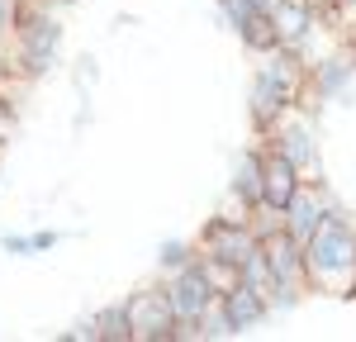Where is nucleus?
Masks as SVG:
<instances>
[{
	"instance_id": "nucleus-8",
	"label": "nucleus",
	"mask_w": 356,
	"mask_h": 342,
	"mask_svg": "<svg viewBox=\"0 0 356 342\" xmlns=\"http://www.w3.org/2000/svg\"><path fill=\"white\" fill-rule=\"evenodd\" d=\"M162 290H166V300H171V309H176L181 323H195L204 309H214V304H219V290H214V281L204 276L200 256H195L191 266L171 271V276L162 281Z\"/></svg>"
},
{
	"instance_id": "nucleus-5",
	"label": "nucleus",
	"mask_w": 356,
	"mask_h": 342,
	"mask_svg": "<svg viewBox=\"0 0 356 342\" xmlns=\"http://www.w3.org/2000/svg\"><path fill=\"white\" fill-rule=\"evenodd\" d=\"M266 142H271L280 157H290V162L300 167L304 181H318V138H314V124L304 119L300 105L285 110L271 129H266Z\"/></svg>"
},
{
	"instance_id": "nucleus-7",
	"label": "nucleus",
	"mask_w": 356,
	"mask_h": 342,
	"mask_svg": "<svg viewBox=\"0 0 356 342\" xmlns=\"http://www.w3.org/2000/svg\"><path fill=\"white\" fill-rule=\"evenodd\" d=\"M124 309H129V333H134V342H171L176 328H181V318H176L162 285L157 290H134L124 300Z\"/></svg>"
},
{
	"instance_id": "nucleus-18",
	"label": "nucleus",
	"mask_w": 356,
	"mask_h": 342,
	"mask_svg": "<svg viewBox=\"0 0 356 342\" xmlns=\"http://www.w3.org/2000/svg\"><path fill=\"white\" fill-rule=\"evenodd\" d=\"M200 266H204V276H209V281H214V290H228V285H238V271H233V266H223V261H214V256H200Z\"/></svg>"
},
{
	"instance_id": "nucleus-12",
	"label": "nucleus",
	"mask_w": 356,
	"mask_h": 342,
	"mask_svg": "<svg viewBox=\"0 0 356 342\" xmlns=\"http://www.w3.org/2000/svg\"><path fill=\"white\" fill-rule=\"evenodd\" d=\"M219 309L228 314V328H233V338H238V333L257 328V323L271 314V300H266L261 290H252V285L238 281V285H228V290L219 295Z\"/></svg>"
},
{
	"instance_id": "nucleus-1",
	"label": "nucleus",
	"mask_w": 356,
	"mask_h": 342,
	"mask_svg": "<svg viewBox=\"0 0 356 342\" xmlns=\"http://www.w3.org/2000/svg\"><path fill=\"white\" fill-rule=\"evenodd\" d=\"M304 281L318 295H342V300L356 295V219L342 214L337 204L304 243Z\"/></svg>"
},
{
	"instance_id": "nucleus-13",
	"label": "nucleus",
	"mask_w": 356,
	"mask_h": 342,
	"mask_svg": "<svg viewBox=\"0 0 356 342\" xmlns=\"http://www.w3.org/2000/svg\"><path fill=\"white\" fill-rule=\"evenodd\" d=\"M352 72H356L352 53H328V57H318V62H309V95H332V90H342V86L352 81Z\"/></svg>"
},
{
	"instance_id": "nucleus-21",
	"label": "nucleus",
	"mask_w": 356,
	"mask_h": 342,
	"mask_svg": "<svg viewBox=\"0 0 356 342\" xmlns=\"http://www.w3.org/2000/svg\"><path fill=\"white\" fill-rule=\"evenodd\" d=\"M328 10H337V15H342V19H347V24L356 28V0H332Z\"/></svg>"
},
{
	"instance_id": "nucleus-14",
	"label": "nucleus",
	"mask_w": 356,
	"mask_h": 342,
	"mask_svg": "<svg viewBox=\"0 0 356 342\" xmlns=\"http://www.w3.org/2000/svg\"><path fill=\"white\" fill-rule=\"evenodd\" d=\"M233 200H238L243 214L261 204V147L243 152V162H238V171H233Z\"/></svg>"
},
{
	"instance_id": "nucleus-17",
	"label": "nucleus",
	"mask_w": 356,
	"mask_h": 342,
	"mask_svg": "<svg viewBox=\"0 0 356 342\" xmlns=\"http://www.w3.org/2000/svg\"><path fill=\"white\" fill-rule=\"evenodd\" d=\"M195 256H200V252H195V247H186V243H166V247H162V271L171 276V271H181V266H191Z\"/></svg>"
},
{
	"instance_id": "nucleus-6",
	"label": "nucleus",
	"mask_w": 356,
	"mask_h": 342,
	"mask_svg": "<svg viewBox=\"0 0 356 342\" xmlns=\"http://www.w3.org/2000/svg\"><path fill=\"white\" fill-rule=\"evenodd\" d=\"M257 247H261V238L252 233V224H247V219H228V214L209 219L204 233H200V243H195V252H200V256H214V261L233 266V271H238Z\"/></svg>"
},
{
	"instance_id": "nucleus-11",
	"label": "nucleus",
	"mask_w": 356,
	"mask_h": 342,
	"mask_svg": "<svg viewBox=\"0 0 356 342\" xmlns=\"http://www.w3.org/2000/svg\"><path fill=\"white\" fill-rule=\"evenodd\" d=\"M300 167L290 162V157H280L271 142L261 147V204H271V209H285L290 195L300 190Z\"/></svg>"
},
{
	"instance_id": "nucleus-10",
	"label": "nucleus",
	"mask_w": 356,
	"mask_h": 342,
	"mask_svg": "<svg viewBox=\"0 0 356 342\" xmlns=\"http://www.w3.org/2000/svg\"><path fill=\"white\" fill-rule=\"evenodd\" d=\"M328 209H332L328 190H323L318 181H300V190H295L290 204L280 209V228H285L295 243H309V238L318 233V224L328 219Z\"/></svg>"
},
{
	"instance_id": "nucleus-3",
	"label": "nucleus",
	"mask_w": 356,
	"mask_h": 342,
	"mask_svg": "<svg viewBox=\"0 0 356 342\" xmlns=\"http://www.w3.org/2000/svg\"><path fill=\"white\" fill-rule=\"evenodd\" d=\"M5 48L19 62L24 76H38V72H48L57 62V53H62V19H57L43 0H19V24H15V33H10Z\"/></svg>"
},
{
	"instance_id": "nucleus-4",
	"label": "nucleus",
	"mask_w": 356,
	"mask_h": 342,
	"mask_svg": "<svg viewBox=\"0 0 356 342\" xmlns=\"http://www.w3.org/2000/svg\"><path fill=\"white\" fill-rule=\"evenodd\" d=\"M261 252H266V266H271V309H290L309 290V281H304V243H295L280 228L271 238H261Z\"/></svg>"
},
{
	"instance_id": "nucleus-20",
	"label": "nucleus",
	"mask_w": 356,
	"mask_h": 342,
	"mask_svg": "<svg viewBox=\"0 0 356 342\" xmlns=\"http://www.w3.org/2000/svg\"><path fill=\"white\" fill-rule=\"evenodd\" d=\"M67 342H100V333H95V318H81L72 333H62Z\"/></svg>"
},
{
	"instance_id": "nucleus-9",
	"label": "nucleus",
	"mask_w": 356,
	"mask_h": 342,
	"mask_svg": "<svg viewBox=\"0 0 356 342\" xmlns=\"http://www.w3.org/2000/svg\"><path fill=\"white\" fill-rule=\"evenodd\" d=\"M318 10L314 0H271V28L280 48H295V53H309L314 33H318Z\"/></svg>"
},
{
	"instance_id": "nucleus-15",
	"label": "nucleus",
	"mask_w": 356,
	"mask_h": 342,
	"mask_svg": "<svg viewBox=\"0 0 356 342\" xmlns=\"http://www.w3.org/2000/svg\"><path fill=\"white\" fill-rule=\"evenodd\" d=\"M95 333H100V342H134V333H129V309L124 304L100 309L95 314Z\"/></svg>"
},
{
	"instance_id": "nucleus-22",
	"label": "nucleus",
	"mask_w": 356,
	"mask_h": 342,
	"mask_svg": "<svg viewBox=\"0 0 356 342\" xmlns=\"http://www.w3.org/2000/svg\"><path fill=\"white\" fill-rule=\"evenodd\" d=\"M10 129H15V114H10V105H0V142L10 138Z\"/></svg>"
},
{
	"instance_id": "nucleus-19",
	"label": "nucleus",
	"mask_w": 356,
	"mask_h": 342,
	"mask_svg": "<svg viewBox=\"0 0 356 342\" xmlns=\"http://www.w3.org/2000/svg\"><path fill=\"white\" fill-rule=\"evenodd\" d=\"M15 24H19V0H0V53H5V43H10Z\"/></svg>"
},
{
	"instance_id": "nucleus-16",
	"label": "nucleus",
	"mask_w": 356,
	"mask_h": 342,
	"mask_svg": "<svg viewBox=\"0 0 356 342\" xmlns=\"http://www.w3.org/2000/svg\"><path fill=\"white\" fill-rule=\"evenodd\" d=\"M62 243V233H15V238H5V247L15 256H29V252H48Z\"/></svg>"
},
{
	"instance_id": "nucleus-2",
	"label": "nucleus",
	"mask_w": 356,
	"mask_h": 342,
	"mask_svg": "<svg viewBox=\"0 0 356 342\" xmlns=\"http://www.w3.org/2000/svg\"><path fill=\"white\" fill-rule=\"evenodd\" d=\"M309 90V62H304L295 48H266L261 53V67L252 72V90H247V110H252V124L266 133L285 110H295Z\"/></svg>"
},
{
	"instance_id": "nucleus-23",
	"label": "nucleus",
	"mask_w": 356,
	"mask_h": 342,
	"mask_svg": "<svg viewBox=\"0 0 356 342\" xmlns=\"http://www.w3.org/2000/svg\"><path fill=\"white\" fill-rule=\"evenodd\" d=\"M314 5H332V0H314Z\"/></svg>"
}]
</instances>
